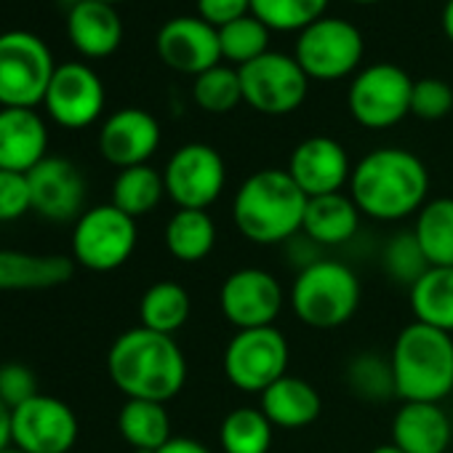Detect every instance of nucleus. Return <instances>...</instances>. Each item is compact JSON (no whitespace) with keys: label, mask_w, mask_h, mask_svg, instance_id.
<instances>
[{"label":"nucleus","mask_w":453,"mask_h":453,"mask_svg":"<svg viewBox=\"0 0 453 453\" xmlns=\"http://www.w3.org/2000/svg\"><path fill=\"white\" fill-rule=\"evenodd\" d=\"M107 373L128 400L168 403L184 389L187 357L173 336L139 326L112 342Z\"/></svg>","instance_id":"1"},{"label":"nucleus","mask_w":453,"mask_h":453,"mask_svg":"<svg viewBox=\"0 0 453 453\" xmlns=\"http://www.w3.org/2000/svg\"><path fill=\"white\" fill-rule=\"evenodd\" d=\"M429 195V171L408 150L379 147L349 176V197L360 213L376 221H400L418 213Z\"/></svg>","instance_id":"2"},{"label":"nucleus","mask_w":453,"mask_h":453,"mask_svg":"<svg viewBox=\"0 0 453 453\" xmlns=\"http://www.w3.org/2000/svg\"><path fill=\"white\" fill-rule=\"evenodd\" d=\"M307 200L288 171L262 168L241 184L233 200V221L249 243L278 246L302 233Z\"/></svg>","instance_id":"3"},{"label":"nucleus","mask_w":453,"mask_h":453,"mask_svg":"<svg viewBox=\"0 0 453 453\" xmlns=\"http://www.w3.org/2000/svg\"><path fill=\"white\" fill-rule=\"evenodd\" d=\"M389 365L403 403H440L453 395V334L408 323L392 344Z\"/></svg>","instance_id":"4"},{"label":"nucleus","mask_w":453,"mask_h":453,"mask_svg":"<svg viewBox=\"0 0 453 453\" xmlns=\"http://www.w3.org/2000/svg\"><path fill=\"white\" fill-rule=\"evenodd\" d=\"M291 310L307 326L318 331H334L352 320L360 307L357 275L334 259H315L304 265L291 286Z\"/></svg>","instance_id":"5"},{"label":"nucleus","mask_w":453,"mask_h":453,"mask_svg":"<svg viewBox=\"0 0 453 453\" xmlns=\"http://www.w3.org/2000/svg\"><path fill=\"white\" fill-rule=\"evenodd\" d=\"M57 65L49 46L27 33L12 30L0 35V107L35 110L43 102Z\"/></svg>","instance_id":"6"},{"label":"nucleus","mask_w":453,"mask_h":453,"mask_svg":"<svg viewBox=\"0 0 453 453\" xmlns=\"http://www.w3.org/2000/svg\"><path fill=\"white\" fill-rule=\"evenodd\" d=\"M288 339L280 328H249L235 331L224 349V376L235 389L262 395L278 379L288 373Z\"/></svg>","instance_id":"7"},{"label":"nucleus","mask_w":453,"mask_h":453,"mask_svg":"<svg viewBox=\"0 0 453 453\" xmlns=\"http://www.w3.org/2000/svg\"><path fill=\"white\" fill-rule=\"evenodd\" d=\"M139 241L136 219L107 205H94L83 211L73 233V259L94 273H112L123 267Z\"/></svg>","instance_id":"8"},{"label":"nucleus","mask_w":453,"mask_h":453,"mask_svg":"<svg viewBox=\"0 0 453 453\" xmlns=\"http://www.w3.org/2000/svg\"><path fill=\"white\" fill-rule=\"evenodd\" d=\"M365 41L360 30L339 17H323L304 27L296 38L294 59L310 81H342L360 67Z\"/></svg>","instance_id":"9"},{"label":"nucleus","mask_w":453,"mask_h":453,"mask_svg":"<svg viewBox=\"0 0 453 453\" xmlns=\"http://www.w3.org/2000/svg\"><path fill=\"white\" fill-rule=\"evenodd\" d=\"M413 81L397 65H371L360 70L349 86L347 104L363 128H392L411 112Z\"/></svg>","instance_id":"10"},{"label":"nucleus","mask_w":453,"mask_h":453,"mask_svg":"<svg viewBox=\"0 0 453 453\" xmlns=\"http://www.w3.org/2000/svg\"><path fill=\"white\" fill-rule=\"evenodd\" d=\"M243 102L262 115H288L299 110L310 91V78L288 54L267 51L238 67Z\"/></svg>","instance_id":"11"},{"label":"nucleus","mask_w":453,"mask_h":453,"mask_svg":"<svg viewBox=\"0 0 453 453\" xmlns=\"http://www.w3.org/2000/svg\"><path fill=\"white\" fill-rule=\"evenodd\" d=\"M165 195L179 208L208 211L226 184V165L216 147L189 142L179 147L163 168Z\"/></svg>","instance_id":"12"},{"label":"nucleus","mask_w":453,"mask_h":453,"mask_svg":"<svg viewBox=\"0 0 453 453\" xmlns=\"http://www.w3.org/2000/svg\"><path fill=\"white\" fill-rule=\"evenodd\" d=\"M286 296L280 280L259 267H243L224 278L219 291V307L235 331L275 326L283 312Z\"/></svg>","instance_id":"13"},{"label":"nucleus","mask_w":453,"mask_h":453,"mask_svg":"<svg viewBox=\"0 0 453 453\" xmlns=\"http://www.w3.org/2000/svg\"><path fill=\"white\" fill-rule=\"evenodd\" d=\"M78 440V416L65 400L35 395L12 411V445L25 453H70Z\"/></svg>","instance_id":"14"},{"label":"nucleus","mask_w":453,"mask_h":453,"mask_svg":"<svg viewBox=\"0 0 453 453\" xmlns=\"http://www.w3.org/2000/svg\"><path fill=\"white\" fill-rule=\"evenodd\" d=\"M43 104L62 128H86L104 110V86L88 65L67 62L54 70Z\"/></svg>","instance_id":"15"},{"label":"nucleus","mask_w":453,"mask_h":453,"mask_svg":"<svg viewBox=\"0 0 453 453\" xmlns=\"http://www.w3.org/2000/svg\"><path fill=\"white\" fill-rule=\"evenodd\" d=\"M157 57L163 65L181 75L197 78L200 73L221 65L219 30L203 22L200 17H173L168 19L155 38Z\"/></svg>","instance_id":"16"},{"label":"nucleus","mask_w":453,"mask_h":453,"mask_svg":"<svg viewBox=\"0 0 453 453\" xmlns=\"http://www.w3.org/2000/svg\"><path fill=\"white\" fill-rule=\"evenodd\" d=\"M30 200L49 221H73L83 216L86 179L81 168L67 157H43L30 173Z\"/></svg>","instance_id":"17"},{"label":"nucleus","mask_w":453,"mask_h":453,"mask_svg":"<svg viewBox=\"0 0 453 453\" xmlns=\"http://www.w3.org/2000/svg\"><path fill=\"white\" fill-rule=\"evenodd\" d=\"M286 171L307 197L342 192L352 176L347 150L331 136H310L299 142Z\"/></svg>","instance_id":"18"},{"label":"nucleus","mask_w":453,"mask_h":453,"mask_svg":"<svg viewBox=\"0 0 453 453\" xmlns=\"http://www.w3.org/2000/svg\"><path fill=\"white\" fill-rule=\"evenodd\" d=\"M160 147V123L139 107L112 112L99 131V152L107 163L123 168L144 165Z\"/></svg>","instance_id":"19"},{"label":"nucleus","mask_w":453,"mask_h":453,"mask_svg":"<svg viewBox=\"0 0 453 453\" xmlns=\"http://www.w3.org/2000/svg\"><path fill=\"white\" fill-rule=\"evenodd\" d=\"M49 131L35 110L0 107V171L30 173L46 155Z\"/></svg>","instance_id":"20"},{"label":"nucleus","mask_w":453,"mask_h":453,"mask_svg":"<svg viewBox=\"0 0 453 453\" xmlns=\"http://www.w3.org/2000/svg\"><path fill=\"white\" fill-rule=\"evenodd\" d=\"M453 426L440 403H403L392 418V445L403 453H445Z\"/></svg>","instance_id":"21"},{"label":"nucleus","mask_w":453,"mask_h":453,"mask_svg":"<svg viewBox=\"0 0 453 453\" xmlns=\"http://www.w3.org/2000/svg\"><path fill=\"white\" fill-rule=\"evenodd\" d=\"M70 43L91 59H104L118 51L123 41V22L110 4L99 0H78L67 14Z\"/></svg>","instance_id":"22"},{"label":"nucleus","mask_w":453,"mask_h":453,"mask_svg":"<svg viewBox=\"0 0 453 453\" xmlns=\"http://www.w3.org/2000/svg\"><path fill=\"white\" fill-rule=\"evenodd\" d=\"M357 226H360V208L349 195L334 192L307 200L302 233L315 246H326V249L344 246L347 241L355 238Z\"/></svg>","instance_id":"23"},{"label":"nucleus","mask_w":453,"mask_h":453,"mask_svg":"<svg viewBox=\"0 0 453 453\" xmlns=\"http://www.w3.org/2000/svg\"><path fill=\"white\" fill-rule=\"evenodd\" d=\"M73 278L67 257L0 249V291H46Z\"/></svg>","instance_id":"24"},{"label":"nucleus","mask_w":453,"mask_h":453,"mask_svg":"<svg viewBox=\"0 0 453 453\" xmlns=\"http://www.w3.org/2000/svg\"><path fill=\"white\" fill-rule=\"evenodd\" d=\"M259 397H262L265 416L273 421V426H280V429L310 426L323 413L320 392L299 376L286 373L273 387H267Z\"/></svg>","instance_id":"25"},{"label":"nucleus","mask_w":453,"mask_h":453,"mask_svg":"<svg viewBox=\"0 0 453 453\" xmlns=\"http://www.w3.org/2000/svg\"><path fill=\"white\" fill-rule=\"evenodd\" d=\"M165 249L173 259L184 265L203 262L216 246V224L208 211L179 208L165 224Z\"/></svg>","instance_id":"26"},{"label":"nucleus","mask_w":453,"mask_h":453,"mask_svg":"<svg viewBox=\"0 0 453 453\" xmlns=\"http://www.w3.org/2000/svg\"><path fill=\"white\" fill-rule=\"evenodd\" d=\"M408 291L416 323L453 334V267H429Z\"/></svg>","instance_id":"27"},{"label":"nucleus","mask_w":453,"mask_h":453,"mask_svg":"<svg viewBox=\"0 0 453 453\" xmlns=\"http://www.w3.org/2000/svg\"><path fill=\"white\" fill-rule=\"evenodd\" d=\"M413 235L429 267H453V197L426 200L416 213Z\"/></svg>","instance_id":"28"},{"label":"nucleus","mask_w":453,"mask_h":453,"mask_svg":"<svg viewBox=\"0 0 453 453\" xmlns=\"http://www.w3.org/2000/svg\"><path fill=\"white\" fill-rule=\"evenodd\" d=\"M118 432L136 450H157L173 437L165 403L152 400H126L118 413Z\"/></svg>","instance_id":"29"},{"label":"nucleus","mask_w":453,"mask_h":453,"mask_svg":"<svg viewBox=\"0 0 453 453\" xmlns=\"http://www.w3.org/2000/svg\"><path fill=\"white\" fill-rule=\"evenodd\" d=\"M189 312H192V299L187 288L173 280H160L150 286L139 302L142 326L165 336H173L179 328H184Z\"/></svg>","instance_id":"30"},{"label":"nucleus","mask_w":453,"mask_h":453,"mask_svg":"<svg viewBox=\"0 0 453 453\" xmlns=\"http://www.w3.org/2000/svg\"><path fill=\"white\" fill-rule=\"evenodd\" d=\"M165 195L163 173L155 171L150 163L123 168L112 181V205L128 213L131 219H139L160 205Z\"/></svg>","instance_id":"31"},{"label":"nucleus","mask_w":453,"mask_h":453,"mask_svg":"<svg viewBox=\"0 0 453 453\" xmlns=\"http://www.w3.org/2000/svg\"><path fill=\"white\" fill-rule=\"evenodd\" d=\"M273 421L262 408H235L224 416L219 429V442L224 453H270L273 448Z\"/></svg>","instance_id":"32"},{"label":"nucleus","mask_w":453,"mask_h":453,"mask_svg":"<svg viewBox=\"0 0 453 453\" xmlns=\"http://www.w3.org/2000/svg\"><path fill=\"white\" fill-rule=\"evenodd\" d=\"M195 104L211 115L233 112L243 102V86L241 73L233 65H216L205 73H200L192 83Z\"/></svg>","instance_id":"33"},{"label":"nucleus","mask_w":453,"mask_h":453,"mask_svg":"<svg viewBox=\"0 0 453 453\" xmlns=\"http://www.w3.org/2000/svg\"><path fill=\"white\" fill-rule=\"evenodd\" d=\"M267 46H270V27L265 22H259L254 14L219 27L221 59L230 62L233 67H243V65L259 59L262 54L270 51Z\"/></svg>","instance_id":"34"},{"label":"nucleus","mask_w":453,"mask_h":453,"mask_svg":"<svg viewBox=\"0 0 453 453\" xmlns=\"http://www.w3.org/2000/svg\"><path fill=\"white\" fill-rule=\"evenodd\" d=\"M331 0H251V14L270 30L302 33L326 17Z\"/></svg>","instance_id":"35"},{"label":"nucleus","mask_w":453,"mask_h":453,"mask_svg":"<svg viewBox=\"0 0 453 453\" xmlns=\"http://www.w3.org/2000/svg\"><path fill=\"white\" fill-rule=\"evenodd\" d=\"M349 389L363 397V400H387L395 395V379H392V365L381 355L373 352H360L347 363L344 373Z\"/></svg>","instance_id":"36"},{"label":"nucleus","mask_w":453,"mask_h":453,"mask_svg":"<svg viewBox=\"0 0 453 453\" xmlns=\"http://www.w3.org/2000/svg\"><path fill=\"white\" fill-rule=\"evenodd\" d=\"M384 270L395 283L408 286V288L429 270V262H426L413 230L411 233H397L384 246Z\"/></svg>","instance_id":"37"},{"label":"nucleus","mask_w":453,"mask_h":453,"mask_svg":"<svg viewBox=\"0 0 453 453\" xmlns=\"http://www.w3.org/2000/svg\"><path fill=\"white\" fill-rule=\"evenodd\" d=\"M453 110V88L440 78L413 81L411 94V115L421 120H440Z\"/></svg>","instance_id":"38"},{"label":"nucleus","mask_w":453,"mask_h":453,"mask_svg":"<svg viewBox=\"0 0 453 453\" xmlns=\"http://www.w3.org/2000/svg\"><path fill=\"white\" fill-rule=\"evenodd\" d=\"M35 395H41L38 379L27 365H22V363L0 365V400H4L12 411L19 408L22 403L33 400Z\"/></svg>","instance_id":"39"},{"label":"nucleus","mask_w":453,"mask_h":453,"mask_svg":"<svg viewBox=\"0 0 453 453\" xmlns=\"http://www.w3.org/2000/svg\"><path fill=\"white\" fill-rule=\"evenodd\" d=\"M33 208L27 173L0 171V221H17Z\"/></svg>","instance_id":"40"},{"label":"nucleus","mask_w":453,"mask_h":453,"mask_svg":"<svg viewBox=\"0 0 453 453\" xmlns=\"http://www.w3.org/2000/svg\"><path fill=\"white\" fill-rule=\"evenodd\" d=\"M249 14H251V0H197V17L216 30Z\"/></svg>","instance_id":"41"},{"label":"nucleus","mask_w":453,"mask_h":453,"mask_svg":"<svg viewBox=\"0 0 453 453\" xmlns=\"http://www.w3.org/2000/svg\"><path fill=\"white\" fill-rule=\"evenodd\" d=\"M155 453H211L203 442L192 440V437H171L163 448H157Z\"/></svg>","instance_id":"42"},{"label":"nucleus","mask_w":453,"mask_h":453,"mask_svg":"<svg viewBox=\"0 0 453 453\" xmlns=\"http://www.w3.org/2000/svg\"><path fill=\"white\" fill-rule=\"evenodd\" d=\"M12 445V408L0 400V450Z\"/></svg>","instance_id":"43"},{"label":"nucleus","mask_w":453,"mask_h":453,"mask_svg":"<svg viewBox=\"0 0 453 453\" xmlns=\"http://www.w3.org/2000/svg\"><path fill=\"white\" fill-rule=\"evenodd\" d=\"M440 22H442V33H445V38L453 43V0H445Z\"/></svg>","instance_id":"44"},{"label":"nucleus","mask_w":453,"mask_h":453,"mask_svg":"<svg viewBox=\"0 0 453 453\" xmlns=\"http://www.w3.org/2000/svg\"><path fill=\"white\" fill-rule=\"evenodd\" d=\"M371 453H403V450L397 445H392V442H384V445H376Z\"/></svg>","instance_id":"45"},{"label":"nucleus","mask_w":453,"mask_h":453,"mask_svg":"<svg viewBox=\"0 0 453 453\" xmlns=\"http://www.w3.org/2000/svg\"><path fill=\"white\" fill-rule=\"evenodd\" d=\"M349 4H360V6H371V4H381V0H349Z\"/></svg>","instance_id":"46"},{"label":"nucleus","mask_w":453,"mask_h":453,"mask_svg":"<svg viewBox=\"0 0 453 453\" xmlns=\"http://www.w3.org/2000/svg\"><path fill=\"white\" fill-rule=\"evenodd\" d=\"M0 453H25V450H19L17 445H9L6 450H0Z\"/></svg>","instance_id":"47"},{"label":"nucleus","mask_w":453,"mask_h":453,"mask_svg":"<svg viewBox=\"0 0 453 453\" xmlns=\"http://www.w3.org/2000/svg\"><path fill=\"white\" fill-rule=\"evenodd\" d=\"M99 4H110V6H115V4H120V0H99Z\"/></svg>","instance_id":"48"}]
</instances>
